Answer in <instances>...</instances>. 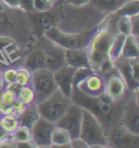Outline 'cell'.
<instances>
[{
    "label": "cell",
    "instance_id": "cell-21",
    "mask_svg": "<svg viewBox=\"0 0 139 148\" xmlns=\"http://www.w3.org/2000/svg\"><path fill=\"white\" fill-rule=\"evenodd\" d=\"M138 38L133 35L127 36L121 57L127 60H134L138 59Z\"/></svg>",
    "mask_w": 139,
    "mask_h": 148
},
{
    "label": "cell",
    "instance_id": "cell-25",
    "mask_svg": "<svg viewBox=\"0 0 139 148\" xmlns=\"http://www.w3.org/2000/svg\"><path fill=\"white\" fill-rule=\"evenodd\" d=\"M10 138L16 143L30 142L32 141L31 129L23 125H19L12 133L10 134Z\"/></svg>",
    "mask_w": 139,
    "mask_h": 148
},
{
    "label": "cell",
    "instance_id": "cell-32",
    "mask_svg": "<svg viewBox=\"0 0 139 148\" xmlns=\"http://www.w3.org/2000/svg\"><path fill=\"white\" fill-rule=\"evenodd\" d=\"M4 84L15 82L16 78V69L14 68H8L5 69L3 72H2Z\"/></svg>",
    "mask_w": 139,
    "mask_h": 148
},
{
    "label": "cell",
    "instance_id": "cell-3",
    "mask_svg": "<svg viewBox=\"0 0 139 148\" xmlns=\"http://www.w3.org/2000/svg\"><path fill=\"white\" fill-rule=\"evenodd\" d=\"M79 138L87 147H109L108 134L102 123L94 114L82 108V120Z\"/></svg>",
    "mask_w": 139,
    "mask_h": 148
},
{
    "label": "cell",
    "instance_id": "cell-38",
    "mask_svg": "<svg viewBox=\"0 0 139 148\" xmlns=\"http://www.w3.org/2000/svg\"><path fill=\"white\" fill-rule=\"evenodd\" d=\"M20 88H21V86L18 85L17 83L16 82H12L8 83V84H6L5 86V89L7 90H12V92H14L16 95H17L18 92L20 90Z\"/></svg>",
    "mask_w": 139,
    "mask_h": 148
},
{
    "label": "cell",
    "instance_id": "cell-10",
    "mask_svg": "<svg viewBox=\"0 0 139 148\" xmlns=\"http://www.w3.org/2000/svg\"><path fill=\"white\" fill-rule=\"evenodd\" d=\"M109 146L116 147H138L139 135L132 134L119 124L108 132Z\"/></svg>",
    "mask_w": 139,
    "mask_h": 148
},
{
    "label": "cell",
    "instance_id": "cell-41",
    "mask_svg": "<svg viewBox=\"0 0 139 148\" xmlns=\"http://www.w3.org/2000/svg\"><path fill=\"white\" fill-rule=\"evenodd\" d=\"M4 86V82H3V74L2 72L0 71V87Z\"/></svg>",
    "mask_w": 139,
    "mask_h": 148
},
{
    "label": "cell",
    "instance_id": "cell-28",
    "mask_svg": "<svg viewBox=\"0 0 139 148\" xmlns=\"http://www.w3.org/2000/svg\"><path fill=\"white\" fill-rule=\"evenodd\" d=\"M32 80V71L28 69L25 66L16 69V82L21 86L30 85Z\"/></svg>",
    "mask_w": 139,
    "mask_h": 148
},
{
    "label": "cell",
    "instance_id": "cell-5",
    "mask_svg": "<svg viewBox=\"0 0 139 148\" xmlns=\"http://www.w3.org/2000/svg\"><path fill=\"white\" fill-rule=\"evenodd\" d=\"M93 34L91 32L81 34L65 33L56 26L49 27L44 31V35L47 39L64 50L86 47Z\"/></svg>",
    "mask_w": 139,
    "mask_h": 148
},
{
    "label": "cell",
    "instance_id": "cell-18",
    "mask_svg": "<svg viewBox=\"0 0 139 148\" xmlns=\"http://www.w3.org/2000/svg\"><path fill=\"white\" fill-rule=\"evenodd\" d=\"M20 125L32 129L36 121L41 117L37 103H32L30 104L25 105V108L21 113L17 116Z\"/></svg>",
    "mask_w": 139,
    "mask_h": 148
},
{
    "label": "cell",
    "instance_id": "cell-31",
    "mask_svg": "<svg viewBox=\"0 0 139 148\" xmlns=\"http://www.w3.org/2000/svg\"><path fill=\"white\" fill-rule=\"evenodd\" d=\"M93 72H94V71H93L91 68H90V67L75 69L73 77V86H76L79 82H81L83 79L86 78L88 75H90V73H92Z\"/></svg>",
    "mask_w": 139,
    "mask_h": 148
},
{
    "label": "cell",
    "instance_id": "cell-6",
    "mask_svg": "<svg viewBox=\"0 0 139 148\" xmlns=\"http://www.w3.org/2000/svg\"><path fill=\"white\" fill-rule=\"evenodd\" d=\"M35 92V102L38 103L58 90L52 71L47 68L32 72L30 83Z\"/></svg>",
    "mask_w": 139,
    "mask_h": 148
},
{
    "label": "cell",
    "instance_id": "cell-24",
    "mask_svg": "<svg viewBox=\"0 0 139 148\" xmlns=\"http://www.w3.org/2000/svg\"><path fill=\"white\" fill-rule=\"evenodd\" d=\"M126 37L127 36L125 34L118 33V32L114 35V38L112 43V48H111V58L113 63L121 56L122 50H123V47L125 42Z\"/></svg>",
    "mask_w": 139,
    "mask_h": 148
},
{
    "label": "cell",
    "instance_id": "cell-27",
    "mask_svg": "<svg viewBox=\"0 0 139 148\" xmlns=\"http://www.w3.org/2000/svg\"><path fill=\"white\" fill-rule=\"evenodd\" d=\"M0 123L8 134L12 133L20 125L17 117L12 114L2 116V117L0 118Z\"/></svg>",
    "mask_w": 139,
    "mask_h": 148
},
{
    "label": "cell",
    "instance_id": "cell-29",
    "mask_svg": "<svg viewBox=\"0 0 139 148\" xmlns=\"http://www.w3.org/2000/svg\"><path fill=\"white\" fill-rule=\"evenodd\" d=\"M117 25L116 29L118 33L123 34L125 36L131 35V16H117Z\"/></svg>",
    "mask_w": 139,
    "mask_h": 148
},
{
    "label": "cell",
    "instance_id": "cell-15",
    "mask_svg": "<svg viewBox=\"0 0 139 148\" xmlns=\"http://www.w3.org/2000/svg\"><path fill=\"white\" fill-rule=\"evenodd\" d=\"M64 58L66 65L74 69L90 67L86 47L64 50Z\"/></svg>",
    "mask_w": 139,
    "mask_h": 148
},
{
    "label": "cell",
    "instance_id": "cell-26",
    "mask_svg": "<svg viewBox=\"0 0 139 148\" xmlns=\"http://www.w3.org/2000/svg\"><path fill=\"white\" fill-rule=\"evenodd\" d=\"M17 98L25 105L35 102V92L31 85L21 86L17 94ZM36 103V102H35Z\"/></svg>",
    "mask_w": 139,
    "mask_h": 148
},
{
    "label": "cell",
    "instance_id": "cell-30",
    "mask_svg": "<svg viewBox=\"0 0 139 148\" xmlns=\"http://www.w3.org/2000/svg\"><path fill=\"white\" fill-rule=\"evenodd\" d=\"M55 0H34L35 12H45L52 8Z\"/></svg>",
    "mask_w": 139,
    "mask_h": 148
},
{
    "label": "cell",
    "instance_id": "cell-11",
    "mask_svg": "<svg viewBox=\"0 0 139 148\" xmlns=\"http://www.w3.org/2000/svg\"><path fill=\"white\" fill-rule=\"evenodd\" d=\"M55 124L40 117L31 129L35 147H51V137Z\"/></svg>",
    "mask_w": 139,
    "mask_h": 148
},
{
    "label": "cell",
    "instance_id": "cell-39",
    "mask_svg": "<svg viewBox=\"0 0 139 148\" xmlns=\"http://www.w3.org/2000/svg\"><path fill=\"white\" fill-rule=\"evenodd\" d=\"M12 42V40L7 38H2L0 37V51H3L7 47H8Z\"/></svg>",
    "mask_w": 139,
    "mask_h": 148
},
{
    "label": "cell",
    "instance_id": "cell-12",
    "mask_svg": "<svg viewBox=\"0 0 139 148\" xmlns=\"http://www.w3.org/2000/svg\"><path fill=\"white\" fill-rule=\"evenodd\" d=\"M128 86L125 81L116 69L115 73H111L105 78V90L115 101L125 99L128 91Z\"/></svg>",
    "mask_w": 139,
    "mask_h": 148
},
{
    "label": "cell",
    "instance_id": "cell-19",
    "mask_svg": "<svg viewBox=\"0 0 139 148\" xmlns=\"http://www.w3.org/2000/svg\"><path fill=\"white\" fill-rule=\"evenodd\" d=\"M72 137L64 128L55 126L53 129L51 137V147H72Z\"/></svg>",
    "mask_w": 139,
    "mask_h": 148
},
{
    "label": "cell",
    "instance_id": "cell-4",
    "mask_svg": "<svg viewBox=\"0 0 139 148\" xmlns=\"http://www.w3.org/2000/svg\"><path fill=\"white\" fill-rule=\"evenodd\" d=\"M72 103V98L57 90L46 99L38 103V107L41 117L55 124L65 114Z\"/></svg>",
    "mask_w": 139,
    "mask_h": 148
},
{
    "label": "cell",
    "instance_id": "cell-40",
    "mask_svg": "<svg viewBox=\"0 0 139 148\" xmlns=\"http://www.w3.org/2000/svg\"><path fill=\"white\" fill-rule=\"evenodd\" d=\"M9 135H10V134H8L7 131L5 130L3 128V126H2L1 123H0V142L6 139V138H8L9 137Z\"/></svg>",
    "mask_w": 139,
    "mask_h": 148
},
{
    "label": "cell",
    "instance_id": "cell-7",
    "mask_svg": "<svg viewBox=\"0 0 139 148\" xmlns=\"http://www.w3.org/2000/svg\"><path fill=\"white\" fill-rule=\"evenodd\" d=\"M82 120V108L73 102L65 114L55 123L58 126L64 128L72 137V139H78Z\"/></svg>",
    "mask_w": 139,
    "mask_h": 148
},
{
    "label": "cell",
    "instance_id": "cell-34",
    "mask_svg": "<svg viewBox=\"0 0 139 148\" xmlns=\"http://www.w3.org/2000/svg\"><path fill=\"white\" fill-rule=\"evenodd\" d=\"M68 5L73 8H80L90 5V0H64Z\"/></svg>",
    "mask_w": 139,
    "mask_h": 148
},
{
    "label": "cell",
    "instance_id": "cell-1",
    "mask_svg": "<svg viewBox=\"0 0 139 148\" xmlns=\"http://www.w3.org/2000/svg\"><path fill=\"white\" fill-rule=\"evenodd\" d=\"M73 102L86 109L98 118L108 134L113 127L121 124L124 105L121 101H115L103 92L97 96L83 94L76 87L73 88Z\"/></svg>",
    "mask_w": 139,
    "mask_h": 148
},
{
    "label": "cell",
    "instance_id": "cell-14",
    "mask_svg": "<svg viewBox=\"0 0 139 148\" xmlns=\"http://www.w3.org/2000/svg\"><path fill=\"white\" fill-rule=\"evenodd\" d=\"M75 69L64 65L53 72L58 90L64 95L72 98L73 91V77Z\"/></svg>",
    "mask_w": 139,
    "mask_h": 148
},
{
    "label": "cell",
    "instance_id": "cell-36",
    "mask_svg": "<svg viewBox=\"0 0 139 148\" xmlns=\"http://www.w3.org/2000/svg\"><path fill=\"white\" fill-rule=\"evenodd\" d=\"M21 10L26 12H34V0H21Z\"/></svg>",
    "mask_w": 139,
    "mask_h": 148
},
{
    "label": "cell",
    "instance_id": "cell-37",
    "mask_svg": "<svg viewBox=\"0 0 139 148\" xmlns=\"http://www.w3.org/2000/svg\"><path fill=\"white\" fill-rule=\"evenodd\" d=\"M9 8L21 9V0H1Z\"/></svg>",
    "mask_w": 139,
    "mask_h": 148
},
{
    "label": "cell",
    "instance_id": "cell-9",
    "mask_svg": "<svg viewBox=\"0 0 139 148\" xmlns=\"http://www.w3.org/2000/svg\"><path fill=\"white\" fill-rule=\"evenodd\" d=\"M138 90H134L135 96L126 102L122 111L121 124L132 134L139 135V107L138 102Z\"/></svg>",
    "mask_w": 139,
    "mask_h": 148
},
{
    "label": "cell",
    "instance_id": "cell-33",
    "mask_svg": "<svg viewBox=\"0 0 139 148\" xmlns=\"http://www.w3.org/2000/svg\"><path fill=\"white\" fill-rule=\"evenodd\" d=\"M138 15H135L131 16V35L138 38Z\"/></svg>",
    "mask_w": 139,
    "mask_h": 148
},
{
    "label": "cell",
    "instance_id": "cell-16",
    "mask_svg": "<svg viewBox=\"0 0 139 148\" xmlns=\"http://www.w3.org/2000/svg\"><path fill=\"white\" fill-rule=\"evenodd\" d=\"M23 66L30 71L47 68V52L45 49H35L25 59Z\"/></svg>",
    "mask_w": 139,
    "mask_h": 148
},
{
    "label": "cell",
    "instance_id": "cell-2",
    "mask_svg": "<svg viewBox=\"0 0 139 148\" xmlns=\"http://www.w3.org/2000/svg\"><path fill=\"white\" fill-rule=\"evenodd\" d=\"M116 34L109 27L102 28L93 34L86 47L90 68L102 76L115 69L111 58V48Z\"/></svg>",
    "mask_w": 139,
    "mask_h": 148
},
{
    "label": "cell",
    "instance_id": "cell-23",
    "mask_svg": "<svg viewBox=\"0 0 139 148\" xmlns=\"http://www.w3.org/2000/svg\"><path fill=\"white\" fill-rule=\"evenodd\" d=\"M139 13L138 0H126L125 2L114 12L116 16H133Z\"/></svg>",
    "mask_w": 139,
    "mask_h": 148
},
{
    "label": "cell",
    "instance_id": "cell-20",
    "mask_svg": "<svg viewBox=\"0 0 139 148\" xmlns=\"http://www.w3.org/2000/svg\"><path fill=\"white\" fill-rule=\"evenodd\" d=\"M17 99V95L7 89L0 91V114L2 116L13 113L12 103Z\"/></svg>",
    "mask_w": 139,
    "mask_h": 148
},
{
    "label": "cell",
    "instance_id": "cell-8",
    "mask_svg": "<svg viewBox=\"0 0 139 148\" xmlns=\"http://www.w3.org/2000/svg\"><path fill=\"white\" fill-rule=\"evenodd\" d=\"M114 66L125 81L129 90L134 91L138 89V59L127 60L120 57L117 60L114 62Z\"/></svg>",
    "mask_w": 139,
    "mask_h": 148
},
{
    "label": "cell",
    "instance_id": "cell-22",
    "mask_svg": "<svg viewBox=\"0 0 139 148\" xmlns=\"http://www.w3.org/2000/svg\"><path fill=\"white\" fill-rule=\"evenodd\" d=\"M126 0H90V4L100 12L114 13Z\"/></svg>",
    "mask_w": 139,
    "mask_h": 148
},
{
    "label": "cell",
    "instance_id": "cell-13",
    "mask_svg": "<svg viewBox=\"0 0 139 148\" xmlns=\"http://www.w3.org/2000/svg\"><path fill=\"white\" fill-rule=\"evenodd\" d=\"M74 87L86 95H99L105 90V78L99 73L93 72Z\"/></svg>",
    "mask_w": 139,
    "mask_h": 148
},
{
    "label": "cell",
    "instance_id": "cell-17",
    "mask_svg": "<svg viewBox=\"0 0 139 148\" xmlns=\"http://www.w3.org/2000/svg\"><path fill=\"white\" fill-rule=\"evenodd\" d=\"M47 52V69L52 72L66 65L64 50L52 44V47L45 50Z\"/></svg>",
    "mask_w": 139,
    "mask_h": 148
},
{
    "label": "cell",
    "instance_id": "cell-35",
    "mask_svg": "<svg viewBox=\"0 0 139 148\" xmlns=\"http://www.w3.org/2000/svg\"><path fill=\"white\" fill-rule=\"evenodd\" d=\"M25 104L24 103H22L21 101L17 98L16 100L14 101L13 103H12V109H13L12 115L17 116L19 114H21L23 112V110L25 109Z\"/></svg>",
    "mask_w": 139,
    "mask_h": 148
}]
</instances>
